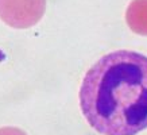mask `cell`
<instances>
[{"mask_svg":"<svg viewBox=\"0 0 147 135\" xmlns=\"http://www.w3.org/2000/svg\"><path fill=\"white\" fill-rule=\"evenodd\" d=\"M80 107L101 135H136L147 128V57L119 50L86 72Z\"/></svg>","mask_w":147,"mask_h":135,"instance_id":"1","label":"cell"},{"mask_svg":"<svg viewBox=\"0 0 147 135\" xmlns=\"http://www.w3.org/2000/svg\"><path fill=\"white\" fill-rule=\"evenodd\" d=\"M46 0H0V19L13 28H28L39 22Z\"/></svg>","mask_w":147,"mask_h":135,"instance_id":"2","label":"cell"},{"mask_svg":"<svg viewBox=\"0 0 147 135\" xmlns=\"http://www.w3.org/2000/svg\"><path fill=\"white\" fill-rule=\"evenodd\" d=\"M125 20L134 32L147 36V0H132L125 12Z\"/></svg>","mask_w":147,"mask_h":135,"instance_id":"3","label":"cell"},{"mask_svg":"<svg viewBox=\"0 0 147 135\" xmlns=\"http://www.w3.org/2000/svg\"><path fill=\"white\" fill-rule=\"evenodd\" d=\"M0 135H27L24 131L15 127H3L0 128Z\"/></svg>","mask_w":147,"mask_h":135,"instance_id":"4","label":"cell"}]
</instances>
